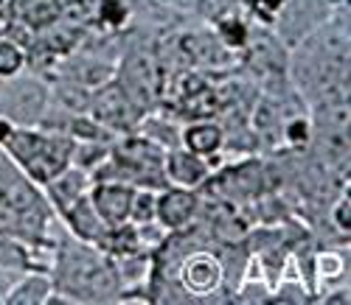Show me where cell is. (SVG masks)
<instances>
[{"label":"cell","mask_w":351,"mask_h":305,"mask_svg":"<svg viewBox=\"0 0 351 305\" xmlns=\"http://www.w3.org/2000/svg\"><path fill=\"white\" fill-rule=\"evenodd\" d=\"M180 146L197 157H214L225 148V129L211 118H197L180 129Z\"/></svg>","instance_id":"cell-15"},{"label":"cell","mask_w":351,"mask_h":305,"mask_svg":"<svg viewBox=\"0 0 351 305\" xmlns=\"http://www.w3.org/2000/svg\"><path fill=\"white\" fill-rule=\"evenodd\" d=\"M68 135L73 140H96V143H112L115 137H119V135H112L110 129H104L99 120H93L90 115H71Z\"/></svg>","instance_id":"cell-23"},{"label":"cell","mask_w":351,"mask_h":305,"mask_svg":"<svg viewBox=\"0 0 351 305\" xmlns=\"http://www.w3.org/2000/svg\"><path fill=\"white\" fill-rule=\"evenodd\" d=\"M51 107V87L37 76L0 79V115L14 127H37L45 109Z\"/></svg>","instance_id":"cell-6"},{"label":"cell","mask_w":351,"mask_h":305,"mask_svg":"<svg viewBox=\"0 0 351 305\" xmlns=\"http://www.w3.org/2000/svg\"><path fill=\"white\" fill-rule=\"evenodd\" d=\"M25 62H28V56H25L23 45L9 37H0V79H12V76L23 73Z\"/></svg>","instance_id":"cell-25"},{"label":"cell","mask_w":351,"mask_h":305,"mask_svg":"<svg viewBox=\"0 0 351 305\" xmlns=\"http://www.w3.org/2000/svg\"><path fill=\"white\" fill-rule=\"evenodd\" d=\"M245 3L256 14V20H261L265 25H273V20H276V14H278L284 0H245Z\"/></svg>","instance_id":"cell-30"},{"label":"cell","mask_w":351,"mask_h":305,"mask_svg":"<svg viewBox=\"0 0 351 305\" xmlns=\"http://www.w3.org/2000/svg\"><path fill=\"white\" fill-rule=\"evenodd\" d=\"M135 191L138 188L127 185V182H119V179H104V182H93L90 185V202L107 227L130 222V207H132Z\"/></svg>","instance_id":"cell-10"},{"label":"cell","mask_w":351,"mask_h":305,"mask_svg":"<svg viewBox=\"0 0 351 305\" xmlns=\"http://www.w3.org/2000/svg\"><path fill=\"white\" fill-rule=\"evenodd\" d=\"M51 101L71 115H82V112H90L93 90L76 79H71V76H65L51 87Z\"/></svg>","instance_id":"cell-18"},{"label":"cell","mask_w":351,"mask_h":305,"mask_svg":"<svg viewBox=\"0 0 351 305\" xmlns=\"http://www.w3.org/2000/svg\"><path fill=\"white\" fill-rule=\"evenodd\" d=\"M332 6H326L324 0H284L273 25L278 42L289 51L295 48L301 40H306L315 28H320L332 17Z\"/></svg>","instance_id":"cell-8"},{"label":"cell","mask_w":351,"mask_h":305,"mask_svg":"<svg viewBox=\"0 0 351 305\" xmlns=\"http://www.w3.org/2000/svg\"><path fill=\"white\" fill-rule=\"evenodd\" d=\"M329 216H332V224L340 230V235L348 238V230H351V199H348V185H346V191L335 199Z\"/></svg>","instance_id":"cell-28"},{"label":"cell","mask_w":351,"mask_h":305,"mask_svg":"<svg viewBox=\"0 0 351 305\" xmlns=\"http://www.w3.org/2000/svg\"><path fill=\"white\" fill-rule=\"evenodd\" d=\"M99 247L104 255L110 258H124V255H135L141 252V238H138V227L132 222H124V224H115V227H107L101 233V238L93 243Z\"/></svg>","instance_id":"cell-19"},{"label":"cell","mask_w":351,"mask_h":305,"mask_svg":"<svg viewBox=\"0 0 351 305\" xmlns=\"http://www.w3.org/2000/svg\"><path fill=\"white\" fill-rule=\"evenodd\" d=\"M53 291L71 302H115L121 294V280L110 255L71 233L53 238Z\"/></svg>","instance_id":"cell-3"},{"label":"cell","mask_w":351,"mask_h":305,"mask_svg":"<svg viewBox=\"0 0 351 305\" xmlns=\"http://www.w3.org/2000/svg\"><path fill=\"white\" fill-rule=\"evenodd\" d=\"M197 204H199L197 191L180 188V185H169V188L155 194V219L166 230L189 227L197 219Z\"/></svg>","instance_id":"cell-11"},{"label":"cell","mask_w":351,"mask_h":305,"mask_svg":"<svg viewBox=\"0 0 351 305\" xmlns=\"http://www.w3.org/2000/svg\"><path fill=\"white\" fill-rule=\"evenodd\" d=\"M115 81H119L124 87V93L146 112L158 93V65L152 62L149 53L130 51L124 56L119 73H115Z\"/></svg>","instance_id":"cell-9"},{"label":"cell","mask_w":351,"mask_h":305,"mask_svg":"<svg viewBox=\"0 0 351 305\" xmlns=\"http://www.w3.org/2000/svg\"><path fill=\"white\" fill-rule=\"evenodd\" d=\"M163 174L169 179V185L199 191L211 176V165L206 163V157H197V155H191V151H186L183 146H174V148L166 151Z\"/></svg>","instance_id":"cell-12"},{"label":"cell","mask_w":351,"mask_h":305,"mask_svg":"<svg viewBox=\"0 0 351 305\" xmlns=\"http://www.w3.org/2000/svg\"><path fill=\"white\" fill-rule=\"evenodd\" d=\"M324 3L332 9H340V6H348V0H324Z\"/></svg>","instance_id":"cell-34"},{"label":"cell","mask_w":351,"mask_h":305,"mask_svg":"<svg viewBox=\"0 0 351 305\" xmlns=\"http://www.w3.org/2000/svg\"><path fill=\"white\" fill-rule=\"evenodd\" d=\"M60 222L65 224V230H68L73 238L87 241V243H96V241L101 238V233L107 230V224L101 222V216L96 213V207H93V202H90V191L82 194V196L62 213V216H60Z\"/></svg>","instance_id":"cell-14"},{"label":"cell","mask_w":351,"mask_h":305,"mask_svg":"<svg viewBox=\"0 0 351 305\" xmlns=\"http://www.w3.org/2000/svg\"><path fill=\"white\" fill-rule=\"evenodd\" d=\"M171 6H180V9H202L206 0H169Z\"/></svg>","instance_id":"cell-33"},{"label":"cell","mask_w":351,"mask_h":305,"mask_svg":"<svg viewBox=\"0 0 351 305\" xmlns=\"http://www.w3.org/2000/svg\"><path fill=\"white\" fill-rule=\"evenodd\" d=\"M320 302H326V305H348V286H337L335 291H326L324 297H317Z\"/></svg>","instance_id":"cell-31"},{"label":"cell","mask_w":351,"mask_h":305,"mask_svg":"<svg viewBox=\"0 0 351 305\" xmlns=\"http://www.w3.org/2000/svg\"><path fill=\"white\" fill-rule=\"evenodd\" d=\"M12 129H14V124H12V120H9V118H3V115H0V146L6 143V137L12 135Z\"/></svg>","instance_id":"cell-32"},{"label":"cell","mask_w":351,"mask_h":305,"mask_svg":"<svg viewBox=\"0 0 351 305\" xmlns=\"http://www.w3.org/2000/svg\"><path fill=\"white\" fill-rule=\"evenodd\" d=\"M90 185H93L90 174L82 171V168H76V165L71 163L68 168H62L60 174H56L51 182H45L43 188H45V199H48V204L53 207L56 219H60L62 213H65L82 194L90 191Z\"/></svg>","instance_id":"cell-13"},{"label":"cell","mask_w":351,"mask_h":305,"mask_svg":"<svg viewBox=\"0 0 351 305\" xmlns=\"http://www.w3.org/2000/svg\"><path fill=\"white\" fill-rule=\"evenodd\" d=\"M127 14H130L127 0H101V3H99V17H101V23H107V25H112V28L124 25Z\"/></svg>","instance_id":"cell-29"},{"label":"cell","mask_w":351,"mask_h":305,"mask_svg":"<svg viewBox=\"0 0 351 305\" xmlns=\"http://www.w3.org/2000/svg\"><path fill=\"white\" fill-rule=\"evenodd\" d=\"M60 222L37 182L0 148V235L17 238L34 250L53 247L51 227Z\"/></svg>","instance_id":"cell-4"},{"label":"cell","mask_w":351,"mask_h":305,"mask_svg":"<svg viewBox=\"0 0 351 305\" xmlns=\"http://www.w3.org/2000/svg\"><path fill=\"white\" fill-rule=\"evenodd\" d=\"M141 135H146L149 140H155L158 146H163L166 151L174 148V146H180V129L169 124V120L163 115H146L141 118V124H138Z\"/></svg>","instance_id":"cell-21"},{"label":"cell","mask_w":351,"mask_h":305,"mask_svg":"<svg viewBox=\"0 0 351 305\" xmlns=\"http://www.w3.org/2000/svg\"><path fill=\"white\" fill-rule=\"evenodd\" d=\"M287 79L306 107L348 101V6L315 28L287 56Z\"/></svg>","instance_id":"cell-2"},{"label":"cell","mask_w":351,"mask_h":305,"mask_svg":"<svg viewBox=\"0 0 351 305\" xmlns=\"http://www.w3.org/2000/svg\"><path fill=\"white\" fill-rule=\"evenodd\" d=\"M76 140L65 132H48L40 127H14L0 146L20 165V171L43 188L62 168L71 165Z\"/></svg>","instance_id":"cell-5"},{"label":"cell","mask_w":351,"mask_h":305,"mask_svg":"<svg viewBox=\"0 0 351 305\" xmlns=\"http://www.w3.org/2000/svg\"><path fill=\"white\" fill-rule=\"evenodd\" d=\"M247 34H250V25H245V20L233 17V14H222L217 17V40L225 45V48H245L247 42Z\"/></svg>","instance_id":"cell-24"},{"label":"cell","mask_w":351,"mask_h":305,"mask_svg":"<svg viewBox=\"0 0 351 305\" xmlns=\"http://www.w3.org/2000/svg\"><path fill=\"white\" fill-rule=\"evenodd\" d=\"M90 118L99 120L104 129H110L112 135H130L138 129L143 109L124 93V87L115 81V76L93 90V101H90Z\"/></svg>","instance_id":"cell-7"},{"label":"cell","mask_w":351,"mask_h":305,"mask_svg":"<svg viewBox=\"0 0 351 305\" xmlns=\"http://www.w3.org/2000/svg\"><path fill=\"white\" fill-rule=\"evenodd\" d=\"M51 291H53L51 274H43L37 269H28L25 274H20V278L6 289L3 302L6 305H45Z\"/></svg>","instance_id":"cell-16"},{"label":"cell","mask_w":351,"mask_h":305,"mask_svg":"<svg viewBox=\"0 0 351 305\" xmlns=\"http://www.w3.org/2000/svg\"><path fill=\"white\" fill-rule=\"evenodd\" d=\"M250 261L245 243L219 241L208 224L169 230L152 250V302H230Z\"/></svg>","instance_id":"cell-1"},{"label":"cell","mask_w":351,"mask_h":305,"mask_svg":"<svg viewBox=\"0 0 351 305\" xmlns=\"http://www.w3.org/2000/svg\"><path fill=\"white\" fill-rule=\"evenodd\" d=\"M348 278V255L337 250H315L312 258V280L320 283H340Z\"/></svg>","instance_id":"cell-20"},{"label":"cell","mask_w":351,"mask_h":305,"mask_svg":"<svg viewBox=\"0 0 351 305\" xmlns=\"http://www.w3.org/2000/svg\"><path fill=\"white\" fill-rule=\"evenodd\" d=\"M0 305H6V302H3V297H0Z\"/></svg>","instance_id":"cell-35"},{"label":"cell","mask_w":351,"mask_h":305,"mask_svg":"<svg viewBox=\"0 0 351 305\" xmlns=\"http://www.w3.org/2000/svg\"><path fill=\"white\" fill-rule=\"evenodd\" d=\"M155 194H158V191H149V188H138V191H135L132 207H130V222H132V224L158 222V219H155Z\"/></svg>","instance_id":"cell-27"},{"label":"cell","mask_w":351,"mask_h":305,"mask_svg":"<svg viewBox=\"0 0 351 305\" xmlns=\"http://www.w3.org/2000/svg\"><path fill=\"white\" fill-rule=\"evenodd\" d=\"M110 148L112 143H96V140H76L73 146V155H71V163L87 174H93L107 157H110Z\"/></svg>","instance_id":"cell-22"},{"label":"cell","mask_w":351,"mask_h":305,"mask_svg":"<svg viewBox=\"0 0 351 305\" xmlns=\"http://www.w3.org/2000/svg\"><path fill=\"white\" fill-rule=\"evenodd\" d=\"M281 137H284L292 148H306V146H309V137H312V120H309V115H306V112H298V115L284 118Z\"/></svg>","instance_id":"cell-26"},{"label":"cell","mask_w":351,"mask_h":305,"mask_svg":"<svg viewBox=\"0 0 351 305\" xmlns=\"http://www.w3.org/2000/svg\"><path fill=\"white\" fill-rule=\"evenodd\" d=\"M65 12L62 0H14V14L28 28H53Z\"/></svg>","instance_id":"cell-17"}]
</instances>
